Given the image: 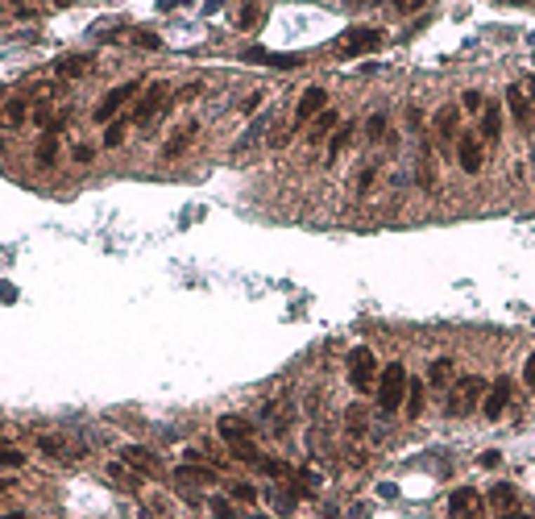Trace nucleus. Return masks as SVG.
Instances as JSON below:
<instances>
[{
  "label": "nucleus",
  "instance_id": "obj_38",
  "mask_svg": "<svg viewBox=\"0 0 535 519\" xmlns=\"http://www.w3.org/2000/svg\"><path fill=\"white\" fill-rule=\"evenodd\" d=\"M477 461H482V470H498V466H502V453H498V449H486Z\"/></svg>",
  "mask_w": 535,
  "mask_h": 519
},
{
  "label": "nucleus",
  "instance_id": "obj_39",
  "mask_svg": "<svg viewBox=\"0 0 535 519\" xmlns=\"http://www.w3.org/2000/svg\"><path fill=\"white\" fill-rule=\"evenodd\" d=\"M212 515L216 519H232V503H228V499H212Z\"/></svg>",
  "mask_w": 535,
  "mask_h": 519
},
{
  "label": "nucleus",
  "instance_id": "obj_5",
  "mask_svg": "<svg viewBox=\"0 0 535 519\" xmlns=\"http://www.w3.org/2000/svg\"><path fill=\"white\" fill-rule=\"evenodd\" d=\"M133 96H137V79H129V84H117L112 92H104V100L95 104V112H91V117H95L100 125H104V121L112 125V117H117V112L125 108V100H133Z\"/></svg>",
  "mask_w": 535,
  "mask_h": 519
},
{
  "label": "nucleus",
  "instance_id": "obj_40",
  "mask_svg": "<svg viewBox=\"0 0 535 519\" xmlns=\"http://www.w3.org/2000/svg\"><path fill=\"white\" fill-rule=\"evenodd\" d=\"M258 13H262V8H253V4H249V8H241V17H237V25H253V21H258Z\"/></svg>",
  "mask_w": 535,
  "mask_h": 519
},
{
  "label": "nucleus",
  "instance_id": "obj_23",
  "mask_svg": "<svg viewBox=\"0 0 535 519\" xmlns=\"http://www.w3.org/2000/svg\"><path fill=\"white\" fill-rule=\"evenodd\" d=\"M407 416H411V420L423 416V382H415V378L407 382Z\"/></svg>",
  "mask_w": 535,
  "mask_h": 519
},
{
  "label": "nucleus",
  "instance_id": "obj_42",
  "mask_svg": "<svg viewBox=\"0 0 535 519\" xmlns=\"http://www.w3.org/2000/svg\"><path fill=\"white\" fill-rule=\"evenodd\" d=\"M523 382H527V386L535 390V353L527 357V366H523Z\"/></svg>",
  "mask_w": 535,
  "mask_h": 519
},
{
  "label": "nucleus",
  "instance_id": "obj_1",
  "mask_svg": "<svg viewBox=\"0 0 535 519\" xmlns=\"http://www.w3.org/2000/svg\"><path fill=\"white\" fill-rule=\"evenodd\" d=\"M482 399H486V378H477V374L456 378V382H452V390H448L444 412H448V416H469L473 407H482Z\"/></svg>",
  "mask_w": 535,
  "mask_h": 519
},
{
  "label": "nucleus",
  "instance_id": "obj_20",
  "mask_svg": "<svg viewBox=\"0 0 535 519\" xmlns=\"http://www.w3.org/2000/svg\"><path fill=\"white\" fill-rule=\"evenodd\" d=\"M332 129H336V112H332V108H324V112H319V117L312 121V133H308V142L319 145L324 138H328V133H332Z\"/></svg>",
  "mask_w": 535,
  "mask_h": 519
},
{
  "label": "nucleus",
  "instance_id": "obj_22",
  "mask_svg": "<svg viewBox=\"0 0 535 519\" xmlns=\"http://www.w3.org/2000/svg\"><path fill=\"white\" fill-rule=\"evenodd\" d=\"M38 449H42V453H50V457H62V461H71V457L79 453V449H71V445H62L58 436H38Z\"/></svg>",
  "mask_w": 535,
  "mask_h": 519
},
{
  "label": "nucleus",
  "instance_id": "obj_14",
  "mask_svg": "<svg viewBox=\"0 0 535 519\" xmlns=\"http://www.w3.org/2000/svg\"><path fill=\"white\" fill-rule=\"evenodd\" d=\"M436 138L440 142H456L461 138V108L456 104H448V108L436 112Z\"/></svg>",
  "mask_w": 535,
  "mask_h": 519
},
{
  "label": "nucleus",
  "instance_id": "obj_7",
  "mask_svg": "<svg viewBox=\"0 0 535 519\" xmlns=\"http://www.w3.org/2000/svg\"><path fill=\"white\" fill-rule=\"evenodd\" d=\"M121 461H125L129 470H137L141 478H166L162 461H158V453H150V449H141V445H129V449L121 453Z\"/></svg>",
  "mask_w": 535,
  "mask_h": 519
},
{
  "label": "nucleus",
  "instance_id": "obj_18",
  "mask_svg": "<svg viewBox=\"0 0 535 519\" xmlns=\"http://www.w3.org/2000/svg\"><path fill=\"white\" fill-rule=\"evenodd\" d=\"M108 478H112V482H117V486H121V490H141V473L137 470H129V466H125V461H112V466H108Z\"/></svg>",
  "mask_w": 535,
  "mask_h": 519
},
{
  "label": "nucleus",
  "instance_id": "obj_10",
  "mask_svg": "<svg viewBox=\"0 0 535 519\" xmlns=\"http://www.w3.org/2000/svg\"><path fill=\"white\" fill-rule=\"evenodd\" d=\"M324 108H328V92H324V88H308V92L299 96V108H295V125L303 129V125H308V121H315Z\"/></svg>",
  "mask_w": 535,
  "mask_h": 519
},
{
  "label": "nucleus",
  "instance_id": "obj_19",
  "mask_svg": "<svg viewBox=\"0 0 535 519\" xmlns=\"http://www.w3.org/2000/svg\"><path fill=\"white\" fill-rule=\"evenodd\" d=\"M88 67H91V58H88V54H62V58L54 63V71H58L62 79H75V75H84Z\"/></svg>",
  "mask_w": 535,
  "mask_h": 519
},
{
  "label": "nucleus",
  "instance_id": "obj_41",
  "mask_svg": "<svg viewBox=\"0 0 535 519\" xmlns=\"http://www.w3.org/2000/svg\"><path fill=\"white\" fill-rule=\"evenodd\" d=\"M365 129H369V138H382V129H386V117H369V125H365Z\"/></svg>",
  "mask_w": 535,
  "mask_h": 519
},
{
  "label": "nucleus",
  "instance_id": "obj_12",
  "mask_svg": "<svg viewBox=\"0 0 535 519\" xmlns=\"http://www.w3.org/2000/svg\"><path fill=\"white\" fill-rule=\"evenodd\" d=\"M456 158H461V166H465L469 175H477V171H482V162H486L482 142H477L473 133H461V138H456Z\"/></svg>",
  "mask_w": 535,
  "mask_h": 519
},
{
  "label": "nucleus",
  "instance_id": "obj_35",
  "mask_svg": "<svg viewBox=\"0 0 535 519\" xmlns=\"http://www.w3.org/2000/svg\"><path fill=\"white\" fill-rule=\"evenodd\" d=\"M133 42H137V46H145V50H158V46H162V38H158V34H150V29H137Z\"/></svg>",
  "mask_w": 535,
  "mask_h": 519
},
{
  "label": "nucleus",
  "instance_id": "obj_37",
  "mask_svg": "<svg viewBox=\"0 0 535 519\" xmlns=\"http://www.w3.org/2000/svg\"><path fill=\"white\" fill-rule=\"evenodd\" d=\"M21 461H25V457H21L17 449H0V470H17Z\"/></svg>",
  "mask_w": 535,
  "mask_h": 519
},
{
  "label": "nucleus",
  "instance_id": "obj_43",
  "mask_svg": "<svg viewBox=\"0 0 535 519\" xmlns=\"http://www.w3.org/2000/svg\"><path fill=\"white\" fill-rule=\"evenodd\" d=\"M91 158H95L91 145H75V162H91Z\"/></svg>",
  "mask_w": 535,
  "mask_h": 519
},
{
  "label": "nucleus",
  "instance_id": "obj_27",
  "mask_svg": "<svg viewBox=\"0 0 535 519\" xmlns=\"http://www.w3.org/2000/svg\"><path fill=\"white\" fill-rule=\"evenodd\" d=\"M228 449H232V457H237V461H249V466H258V461H262V453H258V445H253V440H237V445H228Z\"/></svg>",
  "mask_w": 535,
  "mask_h": 519
},
{
  "label": "nucleus",
  "instance_id": "obj_21",
  "mask_svg": "<svg viewBox=\"0 0 535 519\" xmlns=\"http://www.w3.org/2000/svg\"><path fill=\"white\" fill-rule=\"evenodd\" d=\"M191 138H195V125H183V129H178L175 138H171V142L162 145V158H178V154H183V150L191 145Z\"/></svg>",
  "mask_w": 535,
  "mask_h": 519
},
{
  "label": "nucleus",
  "instance_id": "obj_2",
  "mask_svg": "<svg viewBox=\"0 0 535 519\" xmlns=\"http://www.w3.org/2000/svg\"><path fill=\"white\" fill-rule=\"evenodd\" d=\"M407 370H402V362H390L382 374H378V407L382 412H399L402 407V395H407Z\"/></svg>",
  "mask_w": 535,
  "mask_h": 519
},
{
  "label": "nucleus",
  "instance_id": "obj_32",
  "mask_svg": "<svg viewBox=\"0 0 535 519\" xmlns=\"http://www.w3.org/2000/svg\"><path fill=\"white\" fill-rule=\"evenodd\" d=\"M270 499H274V511H278V515H291V511H295V494H291V490H274Z\"/></svg>",
  "mask_w": 535,
  "mask_h": 519
},
{
  "label": "nucleus",
  "instance_id": "obj_48",
  "mask_svg": "<svg viewBox=\"0 0 535 519\" xmlns=\"http://www.w3.org/2000/svg\"><path fill=\"white\" fill-rule=\"evenodd\" d=\"M0 494H4V482H0Z\"/></svg>",
  "mask_w": 535,
  "mask_h": 519
},
{
  "label": "nucleus",
  "instance_id": "obj_6",
  "mask_svg": "<svg viewBox=\"0 0 535 519\" xmlns=\"http://www.w3.org/2000/svg\"><path fill=\"white\" fill-rule=\"evenodd\" d=\"M490 511L498 519H527L523 503H519V490H515V486H506V482H498V486L490 490Z\"/></svg>",
  "mask_w": 535,
  "mask_h": 519
},
{
  "label": "nucleus",
  "instance_id": "obj_33",
  "mask_svg": "<svg viewBox=\"0 0 535 519\" xmlns=\"http://www.w3.org/2000/svg\"><path fill=\"white\" fill-rule=\"evenodd\" d=\"M361 428H365V407H361V403H353V407H349V432H353V436H361Z\"/></svg>",
  "mask_w": 535,
  "mask_h": 519
},
{
  "label": "nucleus",
  "instance_id": "obj_29",
  "mask_svg": "<svg viewBox=\"0 0 535 519\" xmlns=\"http://www.w3.org/2000/svg\"><path fill=\"white\" fill-rule=\"evenodd\" d=\"M258 470L270 473V478H291V466H286V461H278V457H262V461H258Z\"/></svg>",
  "mask_w": 535,
  "mask_h": 519
},
{
  "label": "nucleus",
  "instance_id": "obj_11",
  "mask_svg": "<svg viewBox=\"0 0 535 519\" xmlns=\"http://www.w3.org/2000/svg\"><path fill=\"white\" fill-rule=\"evenodd\" d=\"M506 403H510V382H506V378H498L490 390H486V399H482V416H486V420H502Z\"/></svg>",
  "mask_w": 535,
  "mask_h": 519
},
{
  "label": "nucleus",
  "instance_id": "obj_17",
  "mask_svg": "<svg viewBox=\"0 0 535 519\" xmlns=\"http://www.w3.org/2000/svg\"><path fill=\"white\" fill-rule=\"evenodd\" d=\"M502 138V104H486L482 108V142H498Z\"/></svg>",
  "mask_w": 535,
  "mask_h": 519
},
{
  "label": "nucleus",
  "instance_id": "obj_45",
  "mask_svg": "<svg viewBox=\"0 0 535 519\" xmlns=\"http://www.w3.org/2000/svg\"><path fill=\"white\" fill-rule=\"evenodd\" d=\"M258 104H262V96L253 92V96H249V100H245V104H241V112H253V108H258Z\"/></svg>",
  "mask_w": 535,
  "mask_h": 519
},
{
  "label": "nucleus",
  "instance_id": "obj_28",
  "mask_svg": "<svg viewBox=\"0 0 535 519\" xmlns=\"http://www.w3.org/2000/svg\"><path fill=\"white\" fill-rule=\"evenodd\" d=\"M54 154H58V133H42V142H38V162L50 166V162H54Z\"/></svg>",
  "mask_w": 535,
  "mask_h": 519
},
{
  "label": "nucleus",
  "instance_id": "obj_34",
  "mask_svg": "<svg viewBox=\"0 0 535 519\" xmlns=\"http://www.w3.org/2000/svg\"><path fill=\"white\" fill-rule=\"evenodd\" d=\"M461 108H465V112H482V108H486V100H482V92H465V96H461Z\"/></svg>",
  "mask_w": 535,
  "mask_h": 519
},
{
  "label": "nucleus",
  "instance_id": "obj_24",
  "mask_svg": "<svg viewBox=\"0 0 535 519\" xmlns=\"http://www.w3.org/2000/svg\"><path fill=\"white\" fill-rule=\"evenodd\" d=\"M419 188H423V191H436V175H432V150H428V142H423V150H419Z\"/></svg>",
  "mask_w": 535,
  "mask_h": 519
},
{
  "label": "nucleus",
  "instance_id": "obj_8",
  "mask_svg": "<svg viewBox=\"0 0 535 519\" xmlns=\"http://www.w3.org/2000/svg\"><path fill=\"white\" fill-rule=\"evenodd\" d=\"M166 96H171V84H150V92L137 100V108H133V121L137 125H145V121H154L158 117V108L166 104Z\"/></svg>",
  "mask_w": 535,
  "mask_h": 519
},
{
  "label": "nucleus",
  "instance_id": "obj_26",
  "mask_svg": "<svg viewBox=\"0 0 535 519\" xmlns=\"http://www.w3.org/2000/svg\"><path fill=\"white\" fill-rule=\"evenodd\" d=\"M349 138H353V125H341L336 133H332V142H328V158L336 162L341 154H345V145H349Z\"/></svg>",
  "mask_w": 535,
  "mask_h": 519
},
{
  "label": "nucleus",
  "instance_id": "obj_3",
  "mask_svg": "<svg viewBox=\"0 0 535 519\" xmlns=\"http://www.w3.org/2000/svg\"><path fill=\"white\" fill-rule=\"evenodd\" d=\"M374 378H378V357H374V349H369V345L349 349V382H353V390H369Z\"/></svg>",
  "mask_w": 535,
  "mask_h": 519
},
{
  "label": "nucleus",
  "instance_id": "obj_15",
  "mask_svg": "<svg viewBox=\"0 0 535 519\" xmlns=\"http://www.w3.org/2000/svg\"><path fill=\"white\" fill-rule=\"evenodd\" d=\"M249 58H253V63H270V67H278V71L303 67V54H270V50H262V46H253V50H249Z\"/></svg>",
  "mask_w": 535,
  "mask_h": 519
},
{
  "label": "nucleus",
  "instance_id": "obj_30",
  "mask_svg": "<svg viewBox=\"0 0 535 519\" xmlns=\"http://www.w3.org/2000/svg\"><path fill=\"white\" fill-rule=\"evenodd\" d=\"M4 117H8V125H21V121L29 117V104H25V100H8V104H4Z\"/></svg>",
  "mask_w": 535,
  "mask_h": 519
},
{
  "label": "nucleus",
  "instance_id": "obj_31",
  "mask_svg": "<svg viewBox=\"0 0 535 519\" xmlns=\"http://www.w3.org/2000/svg\"><path fill=\"white\" fill-rule=\"evenodd\" d=\"M121 142H125V121H112V125L104 129V150H117Z\"/></svg>",
  "mask_w": 535,
  "mask_h": 519
},
{
  "label": "nucleus",
  "instance_id": "obj_4",
  "mask_svg": "<svg viewBox=\"0 0 535 519\" xmlns=\"http://www.w3.org/2000/svg\"><path fill=\"white\" fill-rule=\"evenodd\" d=\"M448 515L452 519H482L486 515V499H482L473 486H461V490H452V499H448Z\"/></svg>",
  "mask_w": 535,
  "mask_h": 519
},
{
  "label": "nucleus",
  "instance_id": "obj_9",
  "mask_svg": "<svg viewBox=\"0 0 535 519\" xmlns=\"http://www.w3.org/2000/svg\"><path fill=\"white\" fill-rule=\"evenodd\" d=\"M506 108H510V117H515L519 129H531V96H527L523 84H510L506 88Z\"/></svg>",
  "mask_w": 535,
  "mask_h": 519
},
{
  "label": "nucleus",
  "instance_id": "obj_36",
  "mask_svg": "<svg viewBox=\"0 0 535 519\" xmlns=\"http://www.w3.org/2000/svg\"><path fill=\"white\" fill-rule=\"evenodd\" d=\"M232 499H237V503H253V499H258V490H253L249 482H237V486H232Z\"/></svg>",
  "mask_w": 535,
  "mask_h": 519
},
{
  "label": "nucleus",
  "instance_id": "obj_16",
  "mask_svg": "<svg viewBox=\"0 0 535 519\" xmlns=\"http://www.w3.org/2000/svg\"><path fill=\"white\" fill-rule=\"evenodd\" d=\"M220 436L228 440V445H237V440H249L253 436V428H249V420H241V416H220Z\"/></svg>",
  "mask_w": 535,
  "mask_h": 519
},
{
  "label": "nucleus",
  "instance_id": "obj_47",
  "mask_svg": "<svg viewBox=\"0 0 535 519\" xmlns=\"http://www.w3.org/2000/svg\"><path fill=\"white\" fill-rule=\"evenodd\" d=\"M253 519H270V515H253Z\"/></svg>",
  "mask_w": 535,
  "mask_h": 519
},
{
  "label": "nucleus",
  "instance_id": "obj_49",
  "mask_svg": "<svg viewBox=\"0 0 535 519\" xmlns=\"http://www.w3.org/2000/svg\"><path fill=\"white\" fill-rule=\"evenodd\" d=\"M0 440H4V428H0Z\"/></svg>",
  "mask_w": 535,
  "mask_h": 519
},
{
  "label": "nucleus",
  "instance_id": "obj_46",
  "mask_svg": "<svg viewBox=\"0 0 535 519\" xmlns=\"http://www.w3.org/2000/svg\"><path fill=\"white\" fill-rule=\"evenodd\" d=\"M0 519H25V515L21 511H8V515H0Z\"/></svg>",
  "mask_w": 535,
  "mask_h": 519
},
{
  "label": "nucleus",
  "instance_id": "obj_13",
  "mask_svg": "<svg viewBox=\"0 0 535 519\" xmlns=\"http://www.w3.org/2000/svg\"><path fill=\"white\" fill-rule=\"evenodd\" d=\"M382 46V29H349V38L341 42V54H369Z\"/></svg>",
  "mask_w": 535,
  "mask_h": 519
},
{
  "label": "nucleus",
  "instance_id": "obj_44",
  "mask_svg": "<svg viewBox=\"0 0 535 519\" xmlns=\"http://www.w3.org/2000/svg\"><path fill=\"white\" fill-rule=\"evenodd\" d=\"M369 183H374V166H365V171H361V183H357V191H369Z\"/></svg>",
  "mask_w": 535,
  "mask_h": 519
},
{
  "label": "nucleus",
  "instance_id": "obj_25",
  "mask_svg": "<svg viewBox=\"0 0 535 519\" xmlns=\"http://www.w3.org/2000/svg\"><path fill=\"white\" fill-rule=\"evenodd\" d=\"M428 382H432V386H452V362H448V357L432 362V366H428Z\"/></svg>",
  "mask_w": 535,
  "mask_h": 519
}]
</instances>
